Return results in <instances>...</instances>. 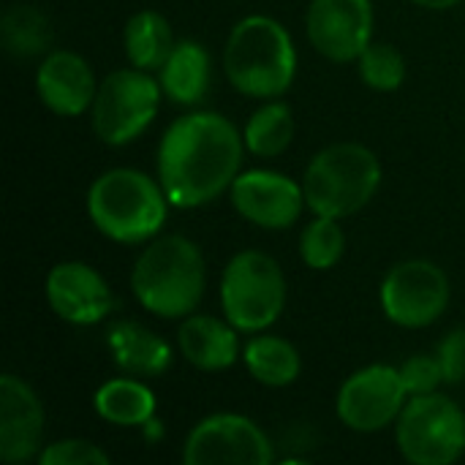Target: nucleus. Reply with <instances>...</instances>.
<instances>
[{
  "label": "nucleus",
  "instance_id": "nucleus-1",
  "mask_svg": "<svg viewBox=\"0 0 465 465\" xmlns=\"http://www.w3.org/2000/svg\"><path fill=\"white\" fill-rule=\"evenodd\" d=\"M240 131L223 114L177 117L158 147V180L174 207H202L232 188L242 163Z\"/></svg>",
  "mask_w": 465,
  "mask_h": 465
},
{
  "label": "nucleus",
  "instance_id": "nucleus-2",
  "mask_svg": "<svg viewBox=\"0 0 465 465\" xmlns=\"http://www.w3.org/2000/svg\"><path fill=\"white\" fill-rule=\"evenodd\" d=\"M223 71L232 87L248 98L283 95L297 74V49L289 30L272 16H245L226 41Z\"/></svg>",
  "mask_w": 465,
  "mask_h": 465
},
{
  "label": "nucleus",
  "instance_id": "nucleus-3",
  "mask_svg": "<svg viewBox=\"0 0 465 465\" xmlns=\"http://www.w3.org/2000/svg\"><path fill=\"white\" fill-rule=\"evenodd\" d=\"M131 289L139 305L161 319L191 316L204 294L202 251L180 234L153 240L134 264Z\"/></svg>",
  "mask_w": 465,
  "mask_h": 465
},
{
  "label": "nucleus",
  "instance_id": "nucleus-4",
  "mask_svg": "<svg viewBox=\"0 0 465 465\" xmlns=\"http://www.w3.org/2000/svg\"><path fill=\"white\" fill-rule=\"evenodd\" d=\"M166 191L136 169H109L87 191V213L95 229L125 245L153 240L166 223Z\"/></svg>",
  "mask_w": 465,
  "mask_h": 465
},
{
  "label": "nucleus",
  "instance_id": "nucleus-5",
  "mask_svg": "<svg viewBox=\"0 0 465 465\" xmlns=\"http://www.w3.org/2000/svg\"><path fill=\"white\" fill-rule=\"evenodd\" d=\"M381 185L379 158L357 142L330 144L305 169L302 191L313 215L349 218L360 213Z\"/></svg>",
  "mask_w": 465,
  "mask_h": 465
},
{
  "label": "nucleus",
  "instance_id": "nucleus-6",
  "mask_svg": "<svg viewBox=\"0 0 465 465\" xmlns=\"http://www.w3.org/2000/svg\"><path fill=\"white\" fill-rule=\"evenodd\" d=\"M286 305V281L278 262L262 251L237 253L221 278L226 322L242 332H262L278 322Z\"/></svg>",
  "mask_w": 465,
  "mask_h": 465
},
{
  "label": "nucleus",
  "instance_id": "nucleus-7",
  "mask_svg": "<svg viewBox=\"0 0 465 465\" xmlns=\"http://www.w3.org/2000/svg\"><path fill=\"white\" fill-rule=\"evenodd\" d=\"M395 436L409 463L450 465L465 452V414L447 395H414L398 417Z\"/></svg>",
  "mask_w": 465,
  "mask_h": 465
},
{
  "label": "nucleus",
  "instance_id": "nucleus-8",
  "mask_svg": "<svg viewBox=\"0 0 465 465\" xmlns=\"http://www.w3.org/2000/svg\"><path fill=\"white\" fill-rule=\"evenodd\" d=\"M161 101V84L142 68L109 74L93 101V131L104 144L134 142L153 123Z\"/></svg>",
  "mask_w": 465,
  "mask_h": 465
},
{
  "label": "nucleus",
  "instance_id": "nucleus-9",
  "mask_svg": "<svg viewBox=\"0 0 465 465\" xmlns=\"http://www.w3.org/2000/svg\"><path fill=\"white\" fill-rule=\"evenodd\" d=\"M450 305V281L425 259L401 262L381 283V308L398 327L420 330L441 319Z\"/></svg>",
  "mask_w": 465,
  "mask_h": 465
},
{
  "label": "nucleus",
  "instance_id": "nucleus-10",
  "mask_svg": "<svg viewBox=\"0 0 465 465\" xmlns=\"http://www.w3.org/2000/svg\"><path fill=\"white\" fill-rule=\"evenodd\" d=\"M188 465H270L272 444L256 422L240 414H213L185 439Z\"/></svg>",
  "mask_w": 465,
  "mask_h": 465
},
{
  "label": "nucleus",
  "instance_id": "nucleus-11",
  "mask_svg": "<svg viewBox=\"0 0 465 465\" xmlns=\"http://www.w3.org/2000/svg\"><path fill=\"white\" fill-rule=\"evenodd\" d=\"M409 390L392 365H371L346 379L338 392V417L357 433H376L395 422L406 406Z\"/></svg>",
  "mask_w": 465,
  "mask_h": 465
},
{
  "label": "nucleus",
  "instance_id": "nucleus-12",
  "mask_svg": "<svg viewBox=\"0 0 465 465\" xmlns=\"http://www.w3.org/2000/svg\"><path fill=\"white\" fill-rule=\"evenodd\" d=\"M305 27L311 44L324 57L335 63L360 60L371 46L373 5L371 0H311Z\"/></svg>",
  "mask_w": 465,
  "mask_h": 465
},
{
  "label": "nucleus",
  "instance_id": "nucleus-13",
  "mask_svg": "<svg viewBox=\"0 0 465 465\" xmlns=\"http://www.w3.org/2000/svg\"><path fill=\"white\" fill-rule=\"evenodd\" d=\"M229 191L234 210L262 229H289L308 204L300 183L267 169L237 174Z\"/></svg>",
  "mask_w": 465,
  "mask_h": 465
},
{
  "label": "nucleus",
  "instance_id": "nucleus-14",
  "mask_svg": "<svg viewBox=\"0 0 465 465\" xmlns=\"http://www.w3.org/2000/svg\"><path fill=\"white\" fill-rule=\"evenodd\" d=\"M46 300L68 324H98L112 311V292L98 270L82 262L54 264L46 275Z\"/></svg>",
  "mask_w": 465,
  "mask_h": 465
},
{
  "label": "nucleus",
  "instance_id": "nucleus-15",
  "mask_svg": "<svg viewBox=\"0 0 465 465\" xmlns=\"http://www.w3.org/2000/svg\"><path fill=\"white\" fill-rule=\"evenodd\" d=\"M44 436V406L30 384L5 373L0 379V458L25 463L38 455Z\"/></svg>",
  "mask_w": 465,
  "mask_h": 465
},
{
  "label": "nucleus",
  "instance_id": "nucleus-16",
  "mask_svg": "<svg viewBox=\"0 0 465 465\" xmlns=\"http://www.w3.org/2000/svg\"><path fill=\"white\" fill-rule=\"evenodd\" d=\"M35 90L46 109L60 117H79L95 101V76L76 52H49L35 74Z\"/></svg>",
  "mask_w": 465,
  "mask_h": 465
},
{
  "label": "nucleus",
  "instance_id": "nucleus-17",
  "mask_svg": "<svg viewBox=\"0 0 465 465\" xmlns=\"http://www.w3.org/2000/svg\"><path fill=\"white\" fill-rule=\"evenodd\" d=\"M183 357L199 371H226L237 362V327L215 316H188L177 332Z\"/></svg>",
  "mask_w": 465,
  "mask_h": 465
},
{
  "label": "nucleus",
  "instance_id": "nucleus-18",
  "mask_svg": "<svg viewBox=\"0 0 465 465\" xmlns=\"http://www.w3.org/2000/svg\"><path fill=\"white\" fill-rule=\"evenodd\" d=\"M109 349L114 354V362L125 373L136 376H158L172 362V349L166 341L144 330L134 322H117L109 330Z\"/></svg>",
  "mask_w": 465,
  "mask_h": 465
},
{
  "label": "nucleus",
  "instance_id": "nucleus-19",
  "mask_svg": "<svg viewBox=\"0 0 465 465\" xmlns=\"http://www.w3.org/2000/svg\"><path fill=\"white\" fill-rule=\"evenodd\" d=\"M210 87V54L196 41H177L161 68V90L174 104H199Z\"/></svg>",
  "mask_w": 465,
  "mask_h": 465
},
{
  "label": "nucleus",
  "instance_id": "nucleus-20",
  "mask_svg": "<svg viewBox=\"0 0 465 465\" xmlns=\"http://www.w3.org/2000/svg\"><path fill=\"white\" fill-rule=\"evenodd\" d=\"M93 406L101 420L117 428H144L155 417V395L134 379H114L98 387Z\"/></svg>",
  "mask_w": 465,
  "mask_h": 465
},
{
  "label": "nucleus",
  "instance_id": "nucleus-21",
  "mask_svg": "<svg viewBox=\"0 0 465 465\" xmlns=\"http://www.w3.org/2000/svg\"><path fill=\"white\" fill-rule=\"evenodd\" d=\"M123 44L134 68L161 71L174 49L172 25L158 11H139L128 19Z\"/></svg>",
  "mask_w": 465,
  "mask_h": 465
},
{
  "label": "nucleus",
  "instance_id": "nucleus-22",
  "mask_svg": "<svg viewBox=\"0 0 465 465\" xmlns=\"http://www.w3.org/2000/svg\"><path fill=\"white\" fill-rule=\"evenodd\" d=\"M242 360H245L248 373L264 387H289L297 381L302 371L297 349L289 341L275 338V335H259L248 341Z\"/></svg>",
  "mask_w": 465,
  "mask_h": 465
},
{
  "label": "nucleus",
  "instance_id": "nucleus-23",
  "mask_svg": "<svg viewBox=\"0 0 465 465\" xmlns=\"http://www.w3.org/2000/svg\"><path fill=\"white\" fill-rule=\"evenodd\" d=\"M292 136H294V117L292 109L281 101H272L259 112H253L242 131L245 147L253 155H264V158L281 155L289 147Z\"/></svg>",
  "mask_w": 465,
  "mask_h": 465
},
{
  "label": "nucleus",
  "instance_id": "nucleus-24",
  "mask_svg": "<svg viewBox=\"0 0 465 465\" xmlns=\"http://www.w3.org/2000/svg\"><path fill=\"white\" fill-rule=\"evenodd\" d=\"M52 41L49 19L35 5H11L3 16V44L14 57H33Z\"/></svg>",
  "mask_w": 465,
  "mask_h": 465
},
{
  "label": "nucleus",
  "instance_id": "nucleus-25",
  "mask_svg": "<svg viewBox=\"0 0 465 465\" xmlns=\"http://www.w3.org/2000/svg\"><path fill=\"white\" fill-rule=\"evenodd\" d=\"M343 251H346V234L338 226V218L316 215L300 237V253L311 270L335 267L341 262Z\"/></svg>",
  "mask_w": 465,
  "mask_h": 465
},
{
  "label": "nucleus",
  "instance_id": "nucleus-26",
  "mask_svg": "<svg viewBox=\"0 0 465 465\" xmlns=\"http://www.w3.org/2000/svg\"><path fill=\"white\" fill-rule=\"evenodd\" d=\"M360 76L373 90H398L406 79V60L390 44H371L360 54Z\"/></svg>",
  "mask_w": 465,
  "mask_h": 465
},
{
  "label": "nucleus",
  "instance_id": "nucleus-27",
  "mask_svg": "<svg viewBox=\"0 0 465 465\" xmlns=\"http://www.w3.org/2000/svg\"><path fill=\"white\" fill-rule=\"evenodd\" d=\"M38 463L41 465H106L109 455L104 450H98L95 444L84 441V439H65V441H54L49 444L44 452H38Z\"/></svg>",
  "mask_w": 465,
  "mask_h": 465
},
{
  "label": "nucleus",
  "instance_id": "nucleus-28",
  "mask_svg": "<svg viewBox=\"0 0 465 465\" xmlns=\"http://www.w3.org/2000/svg\"><path fill=\"white\" fill-rule=\"evenodd\" d=\"M398 371H401V379L409 390V398L430 395L444 381L441 362H439V357H430V354H417V357L406 360Z\"/></svg>",
  "mask_w": 465,
  "mask_h": 465
},
{
  "label": "nucleus",
  "instance_id": "nucleus-29",
  "mask_svg": "<svg viewBox=\"0 0 465 465\" xmlns=\"http://www.w3.org/2000/svg\"><path fill=\"white\" fill-rule=\"evenodd\" d=\"M439 362L444 371L447 384H463L465 381V330L450 332L439 346Z\"/></svg>",
  "mask_w": 465,
  "mask_h": 465
},
{
  "label": "nucleus",
  "instance_id": "nucleus-30",
  "mask_svg": "<svg viewBox=\"0 0 465 465\" xmlns=\"http://www.w3.org/2000/svg\"><path fill=\"white\" fill-rule=\"evenodd\" d=\"M411 3H417V5H422V8H436V11H444V8H452V5H458L460 0H411Z\"/></svg>",
  "mask_w": 465,
  "mask_h": 465
}]
</instances>
